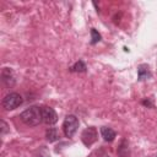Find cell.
Returning <instances> with one entry per match:
<instances>
[{"instance_id":"cell-9","label":"cell","mask_w":157,"mask_h":157,"mask_svg":"<svg viewBox=\"0 0 157 157\" xmlns=\"http://www.w3.org/2000/svg\"><path fill=\"white\" fill-rule=\"evenodd\" d=\"M137 75H139V80H141V81H142V80H146V78H148V77H151V72H150L148 66L145 65V64L140 65L139 69H137Z\"/></svg>"},{"instance_id":"cell-5","label":"cell","mask_w":157,"mask_h":157,"mask_svg":"<svg viewBox=\"0 0 157 157\" xmlns=\"http://www.w3.org/2000/svg\"><path fill=\"white\" fill-rule=\"evenodd\" d=\"M81 139H82V142L86 145V146H91L96 140H97V130L94 128H87L86 130H83L82 135H81Z\"/></svg>"},{"instance_id":"cell-7","label":"cell","mask_w":157,"mask_h":157,"mask_svg":"<svg viewBox=\"0 0 157 157\" xmlns=\"http://www.w3.org/2000/svg\"><path fill=\"white\" fill-rule=\"evenodd\" d=\"M101 134H102V137L104 139V141H108V142L113 141V140L115 139V135H117L113 129L107 128V126L101 128Z\"/></svg>"},{"instance_id":"cell-6","label":"cell","mask_w":157,"mask_h":157,"mask_svg":"<svg viewBox=\"0 0 157 157\" xmlns=\"http://www.w3.org/2000/svg\"><path fill=\"white\" fill-rule=\"evenodd\" d=\"M1 80L2 82L7 86V87H11L15 85V75H13V71L9 67H4L2 71H1Z\"/></svg>"},{"instance_id":"cell-1","label":"cell","mask_w":157,"mask_h":157,"mask_svg":"<svg viewBox=\"0 0 157 157\" xmlns=\"http://www.w3.org/2000/svg\"><path fill=\"white\" fill-rule=\"evenodd\" d=\"M20 118L26 125L37 126L39 123H42V109L39 107H36V105L29 107L21 113Z\"/></svg>"},{"instance_id":"cell-13","label":"cell","mask_w":157,"mask_h":157,"mask_svg":"<svg viewBox=\"0 0 157 157\" xmlns=\"http://www.w3.org/2000/svg\"><path fill=\"white\" fill-rule=\"evenodd\" d=\"M1 135H5L7 131H9V129H7V124L4 121V120H1Z\"/></svg>"},{"instance_id":"cell-10","label":"cell","mask_w":157,"mask_h":157,"mask_svg":"<svg viewBox=\"0 0 157 157\" xmlns=\"http://www.w3.org/2000/svg\"><path fill=\"white\" fill-rule=\"evenodd\" d=\"M45 136H47V140L49 142H54L56 140H59L60 135H59V131L55 129V128H49L45 132Z\"/></svg>"},{"instance_id":"cell-12","label":"cell","mask_w":157,"mask_h":157,"mask_svg":"<svg viewBox=\"0 0 157 157\" xmlns=\"http://www.w3.org/2000/svg\"><path fill=\"white\" fill-rule=\"evenodd\" d=\"M91 36H92L91 44H96L97 42H99V40H101V34H99L94 28H92V29H91Z\"/></svg>"},{"instance_id":"cell-14","label":"cell","mask_w":157,"mask_h":157,"mask_svg":"<svg viewBox=\"0 0 157 157\" xmlns=\"http://www.w3.org/2000/svg\"><path fill=\"white\" fill-rule=\"evenodd\" d=\"M156 157H157V156H156Z\"/></svg>"},{"instance_id":"cell-3","label":"cell","mask_w":157,"mask_h":157,"mask_svg":"<svg viewBox=\"0 0 157 157\" xmlns=\"http://www.w3.org/2000/svg\"><path fill=\"white\" fill-rule=\"evenodd\" d=\"M23 99L21 97V94L16 93V92H11L9 94H6L2 99V107L6 109V110H12V109H16L18 108L21 104H22Z\"/></svg>"},{"instance_id":"cell-2","label":"cell","mask_w":157,"mask_h":157,"mask_svg":"<svg viewBox=\"0 0 157 157\" xmlns=\"http://www.w3.org/2000/svg\"><path fill=\"white\" fill-rule=\"evenodd\" d=\"M78 119L70 114V115H66L65 119H64V123H63V131L65 134L66 137H72L75 135V132L77 131V128H78Z\"/></svg>"},{"instance_id":"cell-4","label":"cell","mask_w":157,"mask_h":157,"mask_svg":"<svg viewBox=\"0 0 157 157\" xmlns=\"http://www.w3.org/2000/svg\"><path fill=\"white\" fill-rule=\"evenodd\" d=\"M42 121L47 125H53L58 121L56 112L50 107H42Z\"/></svg>"},{"instance_id":"cell-11","label":"cell","mask_w":157,"mask_h":157,"mask_svg":"<svg viewBox=\"0 0 157 157\" xmlns=\"http://www.w3.org/2000/svg\"><path fill=\"white\" fill-rule=\"evenodd\" d=\"M86 69H87V66H86V64L82 61V60H78V61H76L72 66H71V71H74V72H85L86 71Z\"/></svg>"},{"instance_id":"cell-8","label":"cell","mask_w":157,"mask_h":157,"mask_svg":"<svg viewBox=\"0 0 157 157\" xmlns=\"http://www.w3.org/2000/svg\"><path fill=\"white\" fill-rule=\"evenodd\" d=\"M117 152H118V156H119V157H129V156H130L129 144H128L126 140H121V141H120V145H119Z\"/></svg>"}]
</instances>
